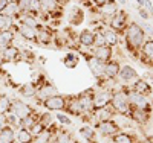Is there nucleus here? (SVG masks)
<instances>
[{"label": "nucleus", "instance_id": "obj_44", "mask_svg": "<svg viewBox=\"0 0 153 143\" xmlns=\"http://www.w3.org/2000/svg\"><path fill=\"white\" fill-rule=\"evenodd\" d=\"M138 14L141 15V18H144V21H149V18H150V12H149L146 8L139 6V8H138Z\"/></svg>", "mask_w": 153, "mask_h": 143}, {"label": "nucleus", "instance_id": "obj_39", "mask_svg": "<svg viewBox=\"0 0 153 143\" xmlns=\"http://www.w3.org/2000/svg\"><path fill=\"white\" fill-rule=\"evenodd\" d=\"M22 24H26V26H29V28H38V21H37V18H34V17H31V15H23L22 17Z\"/></svg>", "mask_w": 153, "mask_h": 143}, {"label": "nucleus", "instance_id": "obj_36", "mask_svg": "<svg viewBox=\"0 0 153 143\" xmlns=\"http://www.w3.org/2000/svg\"><path fill=\"white\" fill-rule=\"evenodd\" d=\"M12 24V18L11 17H6L5 14H0V32L2 31H9Z\"/></svg>", "mask_w": 153, "mask_h": 143}, {"label": "nucleus", "instance_id": "obj_33", "mask_svg": "<svg viewBox=\"0 0 153 143\" xmlns=\"http://www.w3.org/2000/svg\"><path fill=\"white\" fill-rule=\"evenodd\" d=\"M78 61H80V58L75 54H68L66 58L63 59V64H65L68 69H75L76 66H78Z\"/></svg>", "mask_w": 153, "mask_h": 143}, {"label": "nucleus", "instance_id": "obj_45", "mask_svg": "<svg viewBox=\"0 0 153 143\" xmlns=\"http://www.w3.org/2000/svg\"><path fill=\"white\" fill-rule=\"evenodd\" d=\"M9 123H8V116H5V114H0V129H3L5 126H8Z\"/></svg>", "mask_w": 153, "mask_h": 143}, {"label": "nucleus", "instance_id": "obj_37", "mask_svg": "<svg viewBox=\"0 0 153 143\" xmlns=\"http://www.w3.org/2000/svg\"><path fill=\"white\" fill-rule=\"evenodd\" d=\"M42 3V9L46 12H52L57 8V0H40Z\"/></svg>", "mask_w": 153, "mask_h": 143}, {"label": "nucleus", "instance_id": "obj_1", "mask_svg": "<svg viewBox=\"0 0 153 143\" xmlns=\"http://www.w3.org/2000/svg\"><path fill=\"white\" fill-rule=\"evenodd\" d=\"M126 44L132 54H136L138 50H141L144 41H146V31L139 26L138 23L132 21L127 24L126 28Z\"/></svg>", "mask_w": 153, "mask_h": 143}, {"label": "nucleus", "instance_id": "obj_7", "mask_svg": "<svg viewBox=\"0 0 153 143\" xmlns=\"http://www.w3.org/2000/svg\"><path fill=\"white\" fill-rule=\"evenodd\" d=\"M66 103H68V98L61 95H54L43 102V107L48 111H63L66 108Z\"/></svg>", "mask_w": 153, "mask_h": 143}, {"label": "nucleus", "instance_id": "obj_25", "mask_svg": "<svg viewBox=\"0 0 153 143\" xmlns=\"http://www.w3.org/2000/svg\"><path fill=\"white\" fill-rule=\"evenodd\" d=\"M37 84L35 82H28V84H25V85H22V88H20V95L23 96V98H34L35 95H37Z\"/></svg>", "mask_w": 153, "mask_h": 143}, {"label": "nucleus", "instance_id": "obj_50", "mask_svg": "<svg viewBox=\"0 0 153 143\" xmlns=\"http://www.w3.org/2000/svg\"><path fill=\"white\" fill-rule=\"evenodd\" d=\"M118 2H120V3H123V5H124V3H126V0H118Z\"/></svg>", "mask_w": 153, "mask_h": 143}, {"label": "nucleus", "instance_id": "obj_47", "mask_svg": "<svg viewBox=\"0 0 153 143\" xmlns=\"http://www.w3.org/2000/svg\"><path fill=\"white\" fill-rule=\"evenodd\" d=\"M144 31H147V32H150V34L153 35V26H152V24H149V23L146 21V23H144Z\"/></svg>", "mask_w": 153, "mask_h": 143}, {"label": "nucleus", "instance_id": "obj_5", "mask_svg": "<svg viewBox=\"0 0 153 143\" xmlns=\"http://www.w3.org/2000/svg\"><path fill=\"white\" fill-rule=\"evenodd\" d=\"M112 95H113V92L109 88H103V90H98V92H94V111H97L100 108H104V107H109L110 102H112Z\"/></svg>", "mask_w": 153, "mask_h": 143}, {"label": "nucleus", "instance_id": "obj_19", "mask_svg": "<svg viewBox=\"0 0 153 143\" xmlns=\"http://www.w3.org/2000/svg\"><path fill=\"white\" fill-rule=\"evenodd\" d=\"M69 114H74V116H83V108L80 105V102L76 98H71L68 99V103H66V108H65Z\"/></svg>", "mask_w": 153, "mask_h": 143}, {"label": "nucleus", "instance_id": "obj_34", "mask_svg": "<svg viewBox=\"0 0 153 143\" xmlns=\"http://www.w3.org/2000/svg\"><path fill=\"white\" fill-rule=\"evenodd\" d=\"M20 12V9H19V5H17V2H9L8 3V6L5 8V11L2 12V14H5L6 17H14V15H17Z\"/></svg>", "mask_w": 153, "mask_h": 143}, {"label": "nucleus", "instance_id": "obj_26", "mask_svg": "<svg viewBox=\"0 0 153 143\" xmlns=\"http://www.w3.org/2000/svg\"><path fill=\"white\" fill-rule=\"evenodd\" d=\"M19 54H20V52H19V49L16 46H8V47L3 49L2 56H3L5 61H14V59L19 58Z\"/></svg>", "mask_w": 153, "mask_h": 143}, {"label": "nucleus", "instance_id": "obj_22", "mask_svg": "<svg viewBox=\"0 0 153 143\" xmlns=\"http://www.w3.org/2000/svg\"><path fill=\"white\" fill-rule=\"evenodd\" d=\"M80 136L89 143H97V131L94 128H91L89 125L80 128Z\"/></svg>", "mask_w": 153, "mask_h": 143}, {"label": "nucleus", "instance_id": "obj_2", "mask_svg": "<svg viewBox=\"0 0 153 143\" xmlns=\"http://www.w3.org/2000/svg\"><path fill=\"white\" fill-rule=\"evenodd\" d=\"M110 107L115 111V114L127 116V117H129L132 107H130V102H129V95H127V87L118 90V92H113Z\"/></svg>", "mask_w": 153, "mask_h": 143}, {"label": "nucleus", "instance_id": "obj_49", "mask_svg": "<svg viewBox=\"0 0 153 143\" xmlns=\"http://www.w3.org/2000/svg\"><path fill=\"white\" fill-rule=\"evenodd\" d=\"M136 3H138L139 6H143V5H144V0H136Z\"/></svg>", "mask_w": 153, "mask_h": 143}, {"label": "nucleus", "instance_id": "obj_52", "mask_svg": "<svg viewBox=\"0 0 153 143\" xmlns=\"http://www.w3.org/2000/svg\"><path fill=\"white\" fill-rule=\"evenodd\" d=\"M135 143H141V142H135Z\"/></svg>", "mask_w": 153, "mask_h": 143}, {"label": "nucleus", "instance_id": "obj_38", "mask_svg": "<svg viewBox=\"0 0 153 143\" xmlns=\"http://www.w3.org/2000/svg\"><path fill=\"white\" fill-rule=\"evenodd\" d=\"M37 41L42 44H49L51 43V34L48 31H40L37 32Z\"/></svg>", "mask_w": 153, "mask_h": 143}, {"label": "nucleus", "instance_id": "obj_17", "mask_svg": "<svg viewBox=\"0 0 153 143\" xmlns=\"http://www.w3.org/2000/svg\"><path fill=\"white\" fill-rule=\"evenodd\" d=\"M72 142L74 140L71 133H68L66 129H57L49 143H72Z\"/></svg>", "mask_w": 153, "mask_h": 143}, {"label": "nucleus", "instance_id": "obj_13", "mask_svg": "<svg viewBox=\"0 0 153 143\" xmlns=\"http://www.w3.org/2000/svg\"><path fill=\"white\" fill-rule=\"evenodd\" d=\"M129 88L133 90V92H136V93H139V95H146V96H150L153 93V88H152L150 82L144 81V79H136Z\"/></svg>", "mask_w": 153, "mask_h": 143}, {"label": "nucleus", "instance_id": "obj_8", "mask_svg": "<svg viewBox=\"0 0 153 143\" xmlns=\"http://www.w3.org/2000/svg\"><path fill=\"white\" fill-rule=\"evenodd\" d=\"M110 28L115 31V32H123L126 31L127 28V14L124 11H120L115 15L110 17Z\"/></svg>", "mask_w": 153, "mask_h": 143}, {"label": "nucleus", "instance_id": "obj_18", "mask_svg": "<svg viewBox=\"0 0 153 143\" xmlns=\"http://www.w3.org/2000/svg\"><path fill=\"white\" fill-rule=\"evenodd\" d=\"M16 140V128L14 126H5L0 129V143H14Z\"/></svg>", "mask_w": 153, "mask_h": 143}, {"label": "nucleus", "instance_id": "obj_30", "mask_svg": "<svg viewBox=\"0 0 153 143\" xmlns=\"http://www.w3.org/2000/svg\"><path fill=\"white\" fill-rule=\"evenodd\" d=\"M38 122H40L46 129L49 128H54V122H55V117L52 114H51V111H46L43 114H40V119H38Z\"/></svg>", "mask_w": 153, "mask_h": 143}, {"label": "nucleus", "instance_id": "obj_20", "mask_svg": "<svg viewBox=\"0 0 153 143\" xmlns=\"http://www.w3.org/2000/svg\"><path fill=\"white\" fill-rule=\"evenodd\" d=\"M16 139L19 143H32L34 142V136L26 128H17L16 129Z\"/></svg>", "mask_w": 153, "mask_h": 143}, {"label": "nucleus", "instance_id": "obj_40", "mask_svg": "<svg viewBox=\"0 0 153 143\" xmlns=\"http://www.w3.org/2000/svg\"><path fill=\"white\" fill-rule=\"evenodd\" d=\"M55 120H57L60 125H71V123H72V120L69 119V116H68V114H63L61 111H58V113H57Z\"/></svg>", "mask_w": 153, "mask_h": 143}, {"label": "nucleus", "instance_id": "obj_27", "mask_svg": "<svg viewBox=\"0 0 153 143\" xmlns=\"http://www.w3.org/2000/svg\"><path fill=\"white\" fill-rule=\"evenodd\" d=\"M20 35L25 38V40H29V41L37 40V31L34 28H29V26H26V24L20 26Z\"/></svg>", "mask_w": 153, "mask_h": 143}, {"label": "nucleus", "instance_id": "obj_41", "mask_svg": "<svg viewBox=\"0 0 153 143\" xmlns=\"http://www.w3.org/2000/svg\"><path fill=\"white\" fill-rule=\"evenodd\" d=\"M29 131H31V134H32L34 137H37V136H40L43 131H46V128H45V126H43L40 122H37V123H34V125L31 126Z\"/></svg>", "mask_w": 153, "mask_h": 143}, {"label": "nucleus", "instance_id": "obj_15", "mask_svg": "<svg viewBox=\"0 0 153 143\" xmlns=\"http://www.w3.org/2000/svg\"><path fill=\"white\" fill-rule=\"evenodd\" d=\"M87 62H89V69H91V72H92V75H94L95 78L104 76V66H106L104 62H101V61L97 59L95 56H91V58L87 59Z\"/></svg>", "mask_w": 153, "mask_h": 143}, {"label": "nucleus", "instance_id": "obj_9", "mask_svg": "<svg viewBox=\"0 0 153 143\" xmlns=\"http://www.w3.org/2000/svg\"><path fill=\"white\" fill-rule=\"evenodd\" d=\"M141 61L147 64L149 67H153V38H147L141 47Z\"/></svg>", "mask_w": 153, "mask_h": 143}, {"label": "nucleus", "instance_id": "obj_42", "mask_svg": "<svg viewBox=\"0 0 153 143\" xmlns=\"http://www.w3.org/2000/svg\"><path fill=\"white\" fill-rule=\"evenodd\" d=\"M17 5H19L20 12H29V8H31V0H19Z\"/></svg>", "mask_w": 153, "mask_h": 143}, {"label": "nucleus", "instance_id": "obj_48", "mask_svg": "<svg viewBox=\"0 0 153 143\" xmlns=\"http://www.w3.org/2000/svg\"><path fill=\"white\" fill-rule=\"evenodd\" d=\"M107 2H109V0H94V3H95L97 6H104Z\"/></svg>", "mask_w": 153, "mask_h": 143}, {"label": "nucleus", "instance_id": "obj_12", "mask_svg": "<svg viewBox=\"0 0 153 143\" xmlns=\"http://www.w3.org/2000/svg\"><path fill=\"white\" fill-rule=\"evenodd\" d=\"M112 55H113V50L110 46H97L94 49V56L104 64L112 59Z\"/></svg>", "mask_w": 153, "mask_h": 143}, {"label": "nucleus", "instance_id": "obj_31", "mask_svg": "<svg viewBox=\"0 0 153 143\" xmlns=\"http://www.w3.org/2000/svg\"><path fill=\"white\" fill-rule=\"evenodd\" d=\"M12 40H14V34H12V31H2L0 32V47L2 49L11 46Z\"/></svg>", "mask_w": 153, "mask_h": 143}, {"label": "nucleus", "instance_id": "obj_29", "mask_svg": "<svg viewBox=\"0 0 153 143\" xmlns=\"http://www.w3.org/2000/svg\"><path fill=\"white\" fill-rule=\"evenodd\" d=\"M101 12H103V15H115L118 12V5L115 0H109V2L104 5V6H101Z\"/></svg>", "mask_w": 153, "mask_h": 143}, {"label": "nucleus", "instance_id": "obj_23", "mask_svg": "<svg viewBox=\"0 0 153 143\" xmlns=\"http://www.w3.org/2000/svg\"><path fill=\"white\" fill-rule=\"evenodd\" d=\"M78 40L81 43V46H86V47H92L95 44V34L92 31H83L78 37Z\"/></svg>", "mask_w": 153, "mask_h": 143}, {"label": "nucleus", "instance_id": "obj_11", "mask_svg": "<svg viewBox=\"0 0 153 143\" xmlns=\"http://www.w3.org/2000/svg\"><path fill=\"white\" fill-rule=\"evenodd\" d=\"M129 119L133 120L138 125H146L150 120V111L146 110H138V108H132L130 114H129Z\"/></svg>", "mask_w": 153, "mask_h": 143}, {"label": "nucleus", "instance_id": "obj_51", "mask_svg": "<svg viewBox=\"0 0 153 143\" xmlns=\"http://www.w3.org/2000/svg\"><path fill=\"white\" fill-rule=\"evenodd\" d=\"M12 2H19V0H12Z\"/></svg>", "mask_w": 153, "mask_h": 143}, {"label": "nucleus", "instance_id": "obj_16", "mask_svg": "<svg viewBox=\"0 0 153 143\" xmlns=\"http://www.w3.org/2000/svg\"><path fill=\"white\" fill-rule=\"evenodd\" d=\"M120 69H121L120 64L117 61L110 59L104 66V76L107 79H115V78H118V75H120Z\"/></svg>", "mask_w": 153, "mask_h": 143}, {"label": "nucleus", "instance_id": "obj_6", "mask_svg": "<svg viewBox=\"0 0 153 143\" xmlns=\"http://www.w3.org/2000/svg\"><path fill=\"white\" fill-rule=\"evenodd\" d=\"M11 113L14 114L19 120H23V119L29 117L31 114H34V113H35V110H32V108L28 105V103H25L23 100H20V99H14V100H12V108H11Z\"/></svg>", "mask_w": 153, "mask_h": 143}, {"label": "nucleus", "instance_id": "obj_46", "mask_svg": "<svg viewBox=\"0 0 153 143\" xmlns=\"http://www.w3.org/2000/svg\"><path fill=\"white\" fill-rule=\"evenodd\" d=\"M8 3H9V0H0V12L5 11V8L8 6Z\"/></svg>", "mask_w": 153, "mask_h": 143}, {"label": "nucleus", "instance_id": "obj_3", "mask_svg": "<svg viewBox=\"0 0 153 143\" xmlns=\"http://www.w3.org/2000/svg\"><path fill=\"white\" fill-rule=\"evenodd\" d=\"M127 95H129V102L132 108H138V110H146V111H152V103L149 96L146 95H139L133 90L127 88Z\"/></svg>", "mask_w": 153, "mask_h": 143}, {"label": "nucleus", "instance_id": "obj_10", "mask_svg": "<svg viewBox=\"0 0 153 143\" xmlns=\"http://www.w3.org/2000/svg\"><path fill=\"white\" fill-rule=\"evenodd\" d=\"M118 78H120L121 81H124V82H127V84L132 85V84L138 79V73H136V70H135L132 66H129V64H124V66L120 69Z\"/></svg>", "mask_w": 153, "mask_h": 143}, {"label": "nucleus", "instance_id": "obj_14", "mask_svg": "<svg viewBox=\"0 0 153 143\" xmlns=\"http://www.w3.org/2000/svg\"><path fill=\"white\" fill-rule=\"evenodd\" d=\"M54 95H57V88L52 85V84H49V82H45L42 87H38L37 88V98L42 100V103L48 99V98H51V96H54Z\"/></svg>", "mask_w": 153, "mask_h": 143}, {"label": "nucleus", "instance_id": "obj_21", "mask_svg": "<svg viewBox=\"0 0 153 143\" xmlns=\"http://www.w3.org/2000/svg\"><path fill=\"white\" fill-rule=\"evenodd\" d=\"M113 143H135V136L130 134V133H126V131H120L115 136L110 137Z\"/></svg>", "mask_w": 153, "mask_h": 143}, {"label": "nucleus", "instance_id": "obj_24", "mask_svg": "<svg viewBox=\"0 0 153 143\" xmlns=\"http://www.w3.org/2000/svg\"><path fill=\"white\" fill-rule=\"evenodd\" d=\"M103 38H104V43H106V46H117L118 44V35H117V32H115L113 29H104L103 32Z\"/></svg>", "mask_w": 153, "mask_h": 143}, {"label": "nucleus", "instance_id": "obj_35", "mask_svg": "<svg viewBox=\"0 0 153 143\" xmlns=\"http://www.w3.org/2000/svg\"><path fill=\"white\" fill-rule=\"evenodd\" d=\"M83 11L80 9V8H74L72 9V12H71V23H74V24H80L81 21H83Z\"/></svg>", "mask_w": 153, "mask_h": 143}, {"label": "nucleus", "instance_id": "obj_4", "mask_svg": "<svg viewBox=\"0 0 153 143\" xmlns=\"http://www.w3.org/2000/svg\"><path fill=\"white\" fill-rule=\"evenodd\" d=\"M95 129L98 131V134H100V136H103V137H112V136H115L117 133L121 131L120 125L115 122L113 119H106V120H100V122H97Z\"/></svg>", "mask_w": 153, "mask_h": 143}, {"label": "nucleus", "instance_id": "obj_28", "mask_svg": "<svg viewBox=\"0 0 153 143\" xmlns=\"http://www.w3.org/2000/svg\"><path fill=\"white\" fill-rule=\"evenodd\" d=\"M12 108V100L6 95H0V114H8Z\"/></svg>", "mask_w": 153, "mask_h": 143}, {"label": "nucleus", "instance_id": "obj_43", "mask_svg": "<svg viewBox=\"0 0 153 143\" xmlns=\"http://www.w3.org/2000/svg\"><path fill=\"white\" fill-rule=\"evenodd\" d=\"M42 9V3L40 0H31V8H29V12H32V14H37L38 11Z\"/></svg>", "mask_w": 153, "mask_h": 143}, {"label": "nucleus", "instance_id": "obj_32", "mask_svg": "<svg viewBox=\"0 0 153 143\" xmlns=\"http://www.w3.org/2000/svg\"><path fill=\"white\" fill-rule=\"evenodd\" d=\"M55 131H57V128H54L52 131H49V129H46V131H43L40 136L34 137V142H32V143H49Z\"/></svg>", "mask_w": 153, "mask_h": 143}]
</instances>
